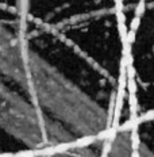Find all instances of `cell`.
Here are the masks:
<instances>
[{"label":"cell","instance_id":"1","mask_svg":"<svg viewBox=\"0 0 154 157\" xmlns=\"http://www.w3.org/2000/svg\"><path fill=\"white\" fill-rule=\"evenodd\" d=\"M23 94L51 121L60 123L78 142L110 133V115L57 68L30 49Z\"/></svg>","mask_w":154,"mask_h":157},{"label":"cell","instance_id":"2","mask_svg":"<svg viewBox=\"0 0 154 157\" xmlns=\"http://www.w3.org/2000/svg\"><path fill=\"white\" fill-rule=\"evenodd\" d=\"M0 130L35 150L57 152L80 144L64 126L45 117L24 94L2 77Z\"/></svg>","mask_w":154,"mask_h":157},{"label":"cell","instance_id":"3","mask_svg":"<svg viewBox=\"0 0 154 157\" xmlns=\"http://www.w3.org/2000/svg\"><path fill=\"white\" fill-rule=\"evenodd\" d=\"M30 46L23 37L0 22V77L23 94Z\"/></svg>","mask_w":154,"mask_h":157},{"label":"cell","instance_id":"4","mask_svg":"<svg viewBox=\"0 0 154 157\" xmlns=\"http://www.w3.org/2000/svg\"><path fill=\"white\" fill-rule=\"evenodd\" d=\"M133 157H154V153L147 148L145 144L139 141H134Z\"/></svg>","mask_w":154,"mask_h":157}]
</instances>
